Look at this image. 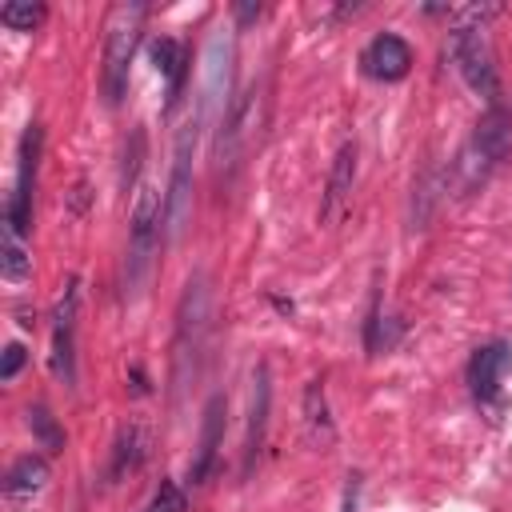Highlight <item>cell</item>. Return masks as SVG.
I'll use <instances>...</instances> for the list:
<instances>
[{
  "instance_id": "14",
  "label": "cell",
  "mask_w": 512,
  "mask_h": 512,
  "mask_svg": "<svg viewBox=\"0 0 512 512\" xmlns=\"http://www.w3.org/2000/svg\"><path fill=\"white\" fill-rule=\"evenodd\" d=\"M268 404H272V380L268 364L252 372V404H248V432H244V476L252 472L260 448H264V428H268Z\"/></svg>"
},
{
  "instance_id": "25",
  "label": "cell",
  "mask_w": 512,
  "mask_h": 512,
  "mask_svg": "<svg viewBox=\"0 0 512 512\" xmlns=\"http://www.w3.org/2000/svg\"><path fill=\"white\" fill-rule=\"evenodd\" d=\"M20 368H24V348L20 344H8L4 348V364H0V380H12Z\"/></svg>"
},
{
  "instance_id": "19",
  "label": "cell",
  "mask_w": 512,
  "mask_h": 512,
  "mask_svg": "<svg viewBox=\"0 0 512 512\" xmlns=\"http://www.w3.org/2000/svg\"><path fill=\"white\" fill-rule=\"evenodd\" d=\"M0 276H4L8 284H24V280L32 276L28 244H24V236H16V232H4V236H0Z\"/></svg>"
},
{
  "instance_id": "12",
  "label": "cell",
  "mask_w": 512,
  "mask_h": 512,
  "mask_svg": "<svg viewBox=\"0 0 512 512\" xmlns=\"http://www.w3.org/2000/svg\"><path fill=\"white\" fill-rule=\"evenodd\" d=\"M508 368H512V344L492 340V344L476 348L472 360H468V388H472V396L476 400H492L500 392Z\"/></svg>"
},
{
  "instance_id": "18",
  "label": "cell",
  "mask_w": 512,
  "mask_h": 512,
  "mask_svg": "<svg viewBox=\"0 0 512 512\" xmlns=\"http://www.w3.org/2000/svg\"><path fill=\"white\" fill-rule=\"evenodd\" d=\"M144 452H148V436H144V428L128 424V428L116 436V448H112V480L136 472L140 460H144Z\"/></svg>"
},
{
  "instance_id": "16",
  "label": "cell",
  "mask_w": 512,
  "mask_h": 512,
  "mask_svg": "<svg viewBox=\"0 0 512 512\" xmlns=\"http://www.w3.org/2000/svg\"><path fill=\"white\" fill-rule=\"evenodd\" d=\"M352 180H356V144H340L336 160H332V172H328V188H324V200H320V220H336L348 192H352Z\"/></svg>"
},
{
  "instance_id": "21",
  "label": "cell",
  "mask_w": 512,
  "mask_h": 512,
  "mask_svg": "<svg viewBox=\"0 0 512 512\" xmlns=\"http://www.w3.org/2000/svg\"><path fill=\"white\" fill-rule=\"evenodd\" d=\"M44 16H48V8H44V4H32V0H12V4L0 8V20H4V28H12V32H32Z\"/></svg>"
},
{
  "instance_id": "11",
  "label": "cell",
  "mask_w": 512,
  "mask_h": 512,
  "mask_svg": "<svg viewBox=\"0 0 512 512\" xmlns=\"http://www.w3.org/2000/svg\"><path fill=\"white\" fill-rule=\"evenodd\" d=\"M224 416H228L224 396H220V392L208 396L204 420H200V444H196V456H192V464H188V480H192V484H204V480L212 476V468H216V456H220V444H224V424H228Z\"/></svg>"
},
{
  "instance_id": "17",
  "label": "cell",
  "mask_w": 512,
  "mask_h": 512,
  "mask_svg": "<svg viewBox=\"0 0 512 512\" xmlns=\"http://www.w3.org/2000/svg\"><path fill=\"white\" fill-rule=\"evenodd\" d=\"M148 56H152L156 72L168 80V100H176L180 88H184V76H188V52H184V44L172 40V36H160V40H152Z\"/></svg>"
},
{
  "instance_id": "28",
  "label": "cell",
  "mask_w": 512,
  "mask_h": 512,
  "mask_svg": "<svg viewBox=\"0 0 512 512\" xmlns=\"http://www.w3.org/2000/svg\"><path fill=\"white\" fill-rule=\"evenodd\" d=\"M256 16H260V4H240V8H236V20H244V24L256 20Z\"/></svg>"
},
{
  "instance_id": "1",
  "label": "cell",
  "mask_w": 512,
  "mask_h": 512,
  "mask_svg": "<svg viewBox=\"0 0 512 512\" xmlns=\"http://www.w3.org/2000/svg\"><path fill=\"white\" fill-rule=\"evenodd\" d=\"M208 328H212V292H208V276L196 272L184 284L180 304H176V332H172V388L176 392H184L196 380Z\"/></svg>"
},
{
  "instance_id": "8",
  "label": "cell",
  "mask_w": 512,
  "mask_h": 512,
  "mask_svg": "<svg viewBox=\"0 0 512 512\" xmlns=\"http://www.w3.org/2000/svg\"><path fill=\"white\" fill-rule=\"evenodd\" d=\"M256 108H260V88H256V84H252L240 100L228 104L224 120L216 124V128H220V132H216V148H212L216 172H232V168H236V156L244 152V144H248V136H252V128H256Z\"/></svg>"
},
{
  "instance_id": "20",
  "label": "cell",
  "mask_w": 512,
  "mask_h": 512,
  "mask_svg": "<svg viewBox=\"0 0 512 512\" xmlns=\"http://www.w3.org/2000/svg\"><path fill=\"white\" fill-rule=\"evenodd\" d=\"M28 428H32V436H36V444L44 452H60L64 448V428L56 424V416L44 404H32L28 408Z\"/></svg>"
},
{
  "instance_id": "26",
  "label": "cell",
  "mask_w": 512,
  "mask_h": 512,
  "mask_svg": "<svg viewBox=\"0 0 512 512\" xmlns=\"http://www.w3.org/2000/svg\"><path fill=\"white\" fill-rule=\"evenodd\" d=\"M340 512H360V476H348V484H344V500H340Z\"/></svg>"
},
{
  "instance_id": "2",
  "label": "cell",
  "mask_w": 512,
  "mask_h": 512,
  "mask_svg": "<svg viewBox=\"0 0 512 512\" xmlns=\"http://www.w3.org/2000/svg\"><path fill=\"white\" fill-rule=\"evenodd\" d=\"M144 16H148L144 4H120V8L108 16L100 88H104V100H108L112 108L128 96V76H132V56H136V44H140V24H144Z\"/></svg>"
},
{
  "instance_id": "27",
  "label": "cell",
  "mask_w": 512,
  "mask_h": 512,
  "mask_svg": "<svg viewBox=\"0 0 512 512\" xmlns=\"http://www.w3.org/2000/svg\"><path fill=\"white\" fill-rule=\"evenodd\" d=\"M68 208H72V216H80V212L88 208V184H84V180L72 188V204H68Z\"/></svg>"
},
{
  "instance_id": "7",
  "label": "cell",
  "mask_w": 512,
  "mask_h": 512,
  "mask_svg": "<svg viewBox=\"0 0 512 512\" xmlns=\"http://www.w3.org/2000/svg\"><path fill=\"white\" fill-rule=\"evenodd\" d=\"M452 60L464 76V84L488 100V108H496V92H500V80H496V60H492V48H488V36L484 28H456L452 40Z\"/></svg>"
},
{
  "instance_id": "22",
  "label": "cell",
  "mask_w": 512,
  "mask_h": 512,
  "mask_svg": "<svg viewBox=\"0 0 512 512\" xmlns=\"http://www.w3.org/2000/svg\"><path fill=\"white\" fill-rule=\"evenodd\" d=\"M304 412H308L312 440H328V436H332V424H328V408H324V388H320V380H312V384L304 388Z\"/></svg>"
},
{
  "instance_id": "13",
  "label": "cell",
  "mask_w": 512,
  "mask_h": 512,
  "mask_svg": "<svg viewBox=\"0 0 512 512\" xmlns=\"http://www.w3.org/2000/svg\"><path fill=\"white\" fill-rule=\"evenodd\" d=\"M360 64H364V72H368L372 80L392 84V80H404V76H408V68H412V48H408V40H400L396 32H380V36H372V44L364 48Z\"/></svg>"
},
{
  "instance_id": "6",
  "label": "cell",
  "mask_w": 512,
  "mask_h": 512,
  "mask_svg": "<svg viewBox=\"0 0 512 512\" xmlns=\"http://www.w3.org/2000/svg\"><path fill=\"white\" fill-rule=\"evenodd\" d=\"M228 84H232V36H228V28H216L204 48V84H200V104H196V120L204 128L224 120Z\"/></svg>"
},
{
  "instance_id": "23",
  "label": "cell",
  "mask_w": 512,
  "mask_h": 512,
  "mask_svg": "<svg viewBox=\"0 0 512 512\" xmlns=\"http://www.w3.org/2000/svg\"><path fill=\"white\" fill-rule=\"evenodd\" d=\"M184 508H188V500H184V488L176 480H160V488L144 504V512H184Z\"/></svg>"
},
{
  "instance_id": "15",
  "label": "cell",
  "mask_w": 512,
  "mask_h": 512,
  "mask_svg": "<svg viewBox=\"0 0 512 512\" xmlns=\"http://www.w3.org/2000/svg\"><path fill=\"white\" fill-rule=\"evenodd\" d=\"M44 484H48V460L44 456H36V452H28V456H20L12 468H8V480H4V496H8V504H32L40 492H44Z\"/></svg>"
},
{
  "instance_id": "10",
  "label": "cell",
  "mask_w": 512,
  "mask_h": 512,
  "mask_svg": "<svg viewBox=\"0 0 512 512\" xmlns=\"http://www.w3.org/2000/svg\"><path fill=\"white\" fill-rule=\"evenodd\" d=\"M508 152H512V120H508L504 108L496 104V108H488V112L480 116L464 160H472V164H480V172H488V168H496L500 160H508Z\"/></svg>"
},
{
  "instance_id": "24",
  "label": "cell",
  "mask_w": 512,
  "mask_h": 512,
  "mask_svg": "<svg viewBox=\"0 0 512 512\" xmlns=\"http://www.w3.org/2000/svg\"><path fill=\"white\" fill-rule=\"evenodd\" d=\"M140 156H144V128H132L128 136V148H124V188L136 184V168H140Z\"/></svg>"
},
{
  "instance_id": "9",
  "label": "cell",
  "mask_w": 512,
  "mask_h": 512,
  "mask_svg": "<svg viewBox=\"0 0 512 512\" xmlns=\"http://www.w3.org/2000/svg\"><path fill=\"white\" fill-rule=\"evenodd\" d=\"M76 308H80V280H68L52 312V372L64 388H76Z\"/></svg>"
},
{
  "instance_id": "5",
  "label": "cell",
  "mask_w": 512,
  "mask_h": 512,
  "mask_svg": "<svg viewBox=\"0 0 512 512\" xmlns=\"http://www.w3.org/2000/svg\"><path fill=\"white\" fill-rule=\"evenodd\" d=\"M40 148H44V132H40V124H28L24 136H20V152H16V180H12L8 200H4V232L28 236V228H32Z\"/></svg>"
},
{
  "instance_id": "4",
  "label": "cell",
  "mask_w": 512,
  "mask_h": 512,
  "mask_svg": "<svg viewBox=\"0 0 512 512\" xmlns=\"http://www.w3.org/2000/svg\"><path fill=\"white\" fill-rule=\"evenodd\" d=\"M204 124L192 116L180 136H176V152H172V176H168V192H164V240H180V232L192 220V156H196V140H200Z\"/></svg>"
},
{
  "instance_id": "3",
  "label": "cell",
  "mask_w": 512,
  "mask_h": 512,
  "mask_svg": "<svg viewBox=\"0 0 512 512\" xmlns=\"http://www.w3.org/2000/svg\"><path fill=\"white\" fill-rule=\"evenodd\" d=\"M160 236H164V196L144 184L136 192V204H132V220H128V260H124V288L136 292L152 268V256L160 248Z\"/></svg>"
}]
</instances>
